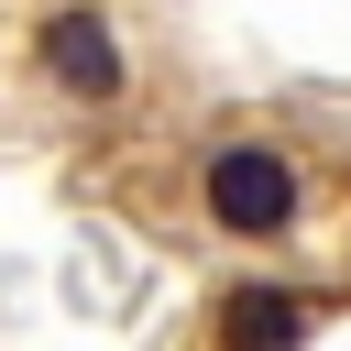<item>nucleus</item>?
Segmentation results:
<instances>
[{
	"mask_svg": "<svg viewBox=\"0 0 351 351\" xmlns=\"http://www.w3.org/2000/svg\"><path fill=\"white\" fill-rule=\"evenodd\" d=\"M197 208H208L230 241H285L296 208H307V176H296L274 143H219L208 176H197Z\"/></svg>",
	"mask_w": 351,
	"mask_h": 351,
	"instance_id": "obj_1",
	"label": "nucleus"
},
{
	"mask_svg": "<svg viewBox=\"0 0 351 351\" xmlns=\"http://www.w3.org/2000/svg\"><path fill=\"white\" fill-rule=\"evenodd\" d=\"M33 55H44V88H66V99H88V110L121 99V44H110V22H99L88 0H66V11L44 22Z\"/></svg>",
	"mask_w": 351,
	"mask_h": 351,
	"instance_id": "obj_2",
	"label": "nucleus"
},
{
	"mask_svg": "<svg viewBox=\"0 0 351 351\" xmlns=\"http://www.w3.org/2000/svg\"><path fill=\"white\" fill-rule=\"evenodd\" d=\"M307 329H318V296H296V285H230L219 296V318H208V340L219 351H307Z\"/></svg>",
	"mask_w": 351,
	"mask_h": 351,
	"instance_id": "obj_3",
	"label": "nucleus"
}]
</instances>
